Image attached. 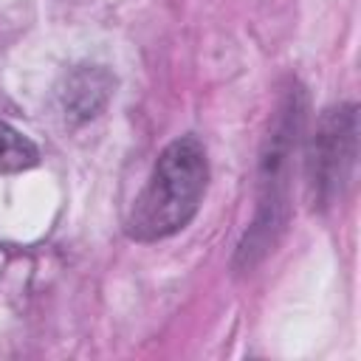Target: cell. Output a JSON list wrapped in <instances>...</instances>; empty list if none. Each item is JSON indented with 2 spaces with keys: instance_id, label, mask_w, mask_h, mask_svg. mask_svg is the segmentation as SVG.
<instances>
[{
  "instance_id": "4",
  "label": "cell",
  "mask_w": 361,
  "mask_h": 361,
  "mask_svg": "<svg viewBox=\"0 0 361 361\" xmlns=\"http://www.w3.org/2000/svg\"><path fill=\"white\" fill-rule=\"evenodd\" d=\"M37 161H39V152L34 141L0 118V175L31 169Z\"/></svg>"
},
{
  "instance_id": "2",
  "label": "cell",
  "mask_w": 361,
  "mask_h": 361,
  "mask_svg": "<svg viewBox=\"0 0 361 361\" xmlns=\"http://www.w3.org/2000/svg\"><path fill=\"white\" fill-rule=\"evenodd\" d=\"M355 104H341L322 116L307 152V178L319 203L341 197L350 183L355 166Z\"/></svg>"
},
{
  "instance_id": "1",
  "label": "cell",
  "mask_w": 361,
  "mask_h": 361,
  "mask_svg": "<svg viewBox=\"0 0 361 361\" xmlns=\"http://www.w3.org/2000/svg\"><path fill=\"white\" fill-rule=\"evenodd\" d=\"M209 164L195 135L175 138L155 161L147 186L133 203L127 234L141 243L164 240L180 231L197 212L206 192Z\"/></svg>"
},
{
  "instance_id": "3",
  "label": "cell",
  "mask_w": 361,
  "mask_h": 361,
  "mask_svg": "<svg viewBox=\"0 0 361 361\" xmlns=\"http://www.w3.org/2000/svg\"><path fill=\"white\" fill-rule=\"evenodd\" d=\"M107 93H110V79L107 73L102 71H79L71 76L68 82V90L62 93V102H65V110L71 116H79V118H93L102 104L107 102Z\"/></svg>"
}]
</instances>
